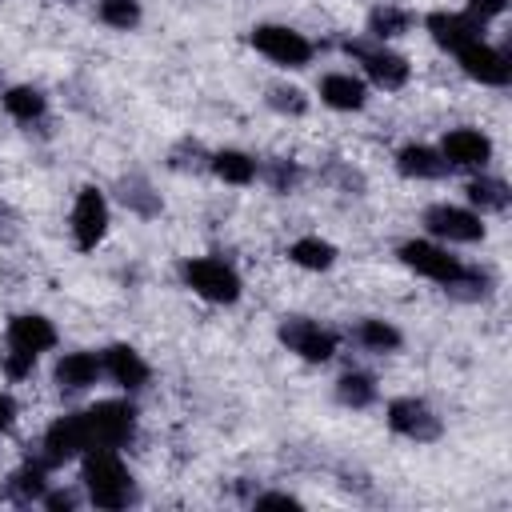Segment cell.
Wrapping results in <instances>:
<instances>
[{
    "label": "cell",
    "instance_id": "1",
    "mask_svg": "<svg viewBox=\"0 0 512 512\" xmlns=\"http://www.w3.org/2000/svg\"><path fill=\"white\" fill-rule=\"evenodd\" d=\"M84 480H88V492H92V504L96 508H124L128 496H132L128 472H124V464L108 448H96L84 460Z\"/></svg>",
    "mask_w": 512,
    "mask_h": 512
},
{
    "label": "cell",
    "instance_id": "2",
    "mask_svg": "<svg viewBox=\"0 0 512 512\" xmlns=\"http://www.w3.org/2000/svg\"><path fill=\"white\" fill-rule=\"evenodd\" d=\"M184 280L204 296V300H216V304H232L240 296V280L236 272L224 264V260H212V256H196L184 264Z\"/></svg>",
    "mask_w": 512,
    "mask_h": 512
},
{
    "label": "cell",
    "instance_id": "3",
    "mask_svg": "<svg viewBox=\"0 0 512 512\" xmlns=\"http://www.w3.org/2000/svg\"><path fill=\"white\" fill-rule=\"evenodd\" d=\"M84 420H88V436L96 448H116L132 436V408L120 400H100L96 408L84 412Z\"/></svg>",
    "mask_w": 512,
    "mask_h": 512
},
{
    "label": "cell",
    "instance_id": "4",
    "mask_svg": "<svg viewBox=\"0 0 512 512\" xmlns=\"http://www.w3.org/2000/svg\"><path fill=\"white\" fill-rule=\"evenodd\" d=\"M252 44H256V48H260L268 60L288 64V68H300V64L312 56V44H308L300 32L280 28V24H260V28L252 32Z\"/></svg>",
    "mask_w": 512,
    "mask_h": 512
},
{
    "label": "cell",
    "instance_id": "5",
    "mask_svg": "<svg viewBox=\"0 0 512 512\" xmlns=\"http://www.w3.org/2000/svg\"><path fill=\"white\" fill-rule=\"evenodd\" d=\"M400 256H404V264H408V268H416L420 276H428V280H440V284H456V280L464 276V264H460L456 256H448L444 248H436V244H424V240H412V244H404V248H400Z\"/></svg>",
    "mask_w": 512,
    "mask_h": 512
},
{
    "label": "cell",
    "instance_id": "6",
    "mask_svg": "<svg viewBox=\"0 0 512 512\" xmlns=\"http://www.w3.org/2000/svg\"><path fill=\"white\" fill-rule=\"evenodd\" d=\"M108 228V204L96 188H84L76 196V208H72V232H76V244L80 248H96V240L104 236Z\"/></svg>",
    "mask_w": 512,
    "mask_h": 512
},
{
    "label": "cell",
    "instance_id": "7",
    "mask_svg": "<svg viewBox=\"0 0 512 512\" xmlns=\"http://www.w3.org/2000/svg\"><path fill=\"white\" fill-rule=\"evenodd\" d=\"M44 448H48V460H68V456H76V452L92 448V436H88V420H84V412H76V416H60V420L48 428Z\"/></svg>",
    "mask_w": 512,
    "mask_h": 512
},
{
    "label": "cell",
    "instance_id": "8",
    "mask_svg": "<svg viewBox=\"0 0 512 512\" xmlns=\"http://www.w3.org/2000/svg\"><path fill=\"white\" fill-rule=\"evenodd\" d=\"M280 336H284V344L292 348V352H300L304 360H328L332 352H336V340H332V332H324V328H316L312 320H288L284 328H280Z\"/></svg>",
    "mask_w": 512,
    "mask_h": 512
},
{
    "label": "cell",
    "instance_id": "9",
    "mask_svg": "<svg viewBox=\"0 0 512 512\" xmlns=\"http://www.w3.org/2000/svg\"><path fill=\"white\" fill-rule=\"evenodd\" d=\"M456 56H460V64H464V72L472 80H480V84H508V60L496 48H488L484 40L464 44Z\"/></svg>",
    "mask_w": 512,
    "mask_h": 512
},
{
    "label": "cell",
    "instance_id": "10",
    "mask_svg": "<svg viewBox=\"0 0 512 512\" xmlns=\"http://www.w3.org/2000/svg\"><path fill=\"white\" fill-rule=\"evenodd\" d=\"M424 220H428V228H432L436 236H448V240H480V236H484L480 216H472V212H464V208L440 204V208H432Z\"/></svg>",
    "mask_w": 512,
    "mask_h": 512
},
{
    "label": "cell",
    "instance_id": "11",
    "mask_svg": "<svg viewBox=\"0 0 512 512\" xmlns=\"http://www.w3.org/2000/svg\"><path fill=\"white\" fill-rule=\"evenodd\" d=\"M388 424H392L396 432H404V436H416V440H428V436L440 432L436 416H432L428 404H420V400H396V404L388 408Z\"/></svg>",
    "mask_w": 512,
    "mask_h": 512
},
{
    "label": "cell",
    "instance_id": "12",
    "mask_svg": "<svg viewBox=\"0 0 512 512\" xmlns=\"http://www.w3.org/2000/svg\"><path fill=\"white\" fill-rule=\"evenodd\" d=\"M488 152H492V144H488V136H480L476 128H456V132L444 136V156H448L452 164H460V168L484 164Z\"/></svg>",
    "mask_w": 512,
    "mask_h": 512
},
{
    "label": "cell",
    "instance_id": "13",
    "mask_svg": "<svg viewBox=\"0 0 512 512\" xmlns=\"http://www.w3.org/2000/svg\"><path fill=\"white\" fill-rule=\"evenodd\" d=\"M8 340H12V348L36 356V352H44V348L56 344V328H52L44 316H16V320L8 324Z\"/></svg>",
    "mask_w": 512,
    "mask_h": 512
},
{
    "label": "cell",
    "instance_id": "14",
    "mask_svg": "<svg viewBox=\"0 0 512 512\" xmlns=\"http://www.w3.org/2000/svg\"><path fill=\"white\" fill-rule=\"evenodd\" d=\"M428 32H432V40L440 48H452V52H460L472 40H480V32H476V24L468 16H448V12H432L428 16Z\"/></svg>",
    "mask_w": 512,
    "mask_h": 512
},
{
    "label": "cell",
    "instance_id": "15",
    "mask_svg": "<svg viewBox=\"0 0 512 512\" xmlns=\"http://www.w3.org/2000/svg\"><path fill=\"white\" fill-rule=\"evenodd\" d=\"M104 364H108V372L116 376V384H124V388H140V384L148 380V364H144L140 352L128 348V344H112V348L104 352Z\"/></svg>",
    "mask_w": 512,
    "mask_h": 512
},
{
    "label": "cell",
    "instance_id": "16",
    "mask_svg": "<svg viewBox=\"0 0 512 512\" xmlns=\"http://www.w3.org/2000/svg\"><path fill=\"white\" fill-rule=\"evenodd\" d=\"M352 52H364V48H352ZM364 68L376 84L384 88H400L408 80V64L396 56V52H364Z\"/></svg>",
    "mask_w": 512,
    "mask_h": 512
},
{
    "label": "cell",
    "instance_id": "17",
    "mask_svg": "<svg viewBox=\"0 0 512 512\" xmlns=\"http://www.w3.org/2000/svg\"><path fill=\"white\" fill-rule=\"evenodd\" d=\"M320 96H324L332 108L352 112V108H360V104H364V84H360V80H352V76H344V72H332V76H324Z\"/></svg>",
    "mask_w": 512,
    "mask_h": 512
},
{
    "label": "cell",
    "instance_id": "18",
    "mask_svg": "<svg viewBox=\"0 0 512 512\" xmlns=\"http://www.w3.org/2000/svg\"><path fill=\"white\" fill-rule=\"evenodd\" d=\"M96 372H100V360H96L92 352H68V356L56 364V380H60L64 388H88V384L96 380Z\"/></svg>",
    "mask_w": 512,
    "mask_h": 512
},
{
    "label": "cell",
    "instance_id": "19",
    "mask_svg": "<svg viewBox=\"0 0 512 512\" xmlns=\"http://www.w3.org/2000/svg\"><path fill=\"white\" fill-rule=\"evenodd\" d=\"M400 172H404V176H440V172H444V160H440L432 148L412 144V148L400 152Z\"/></svg>",
    "mask_w": 512,
    "mask_h": 512
},
{
    "label": "cell",
    "instance_id": "20",
    "mask_svg": "<svg viewBox=\"0 0 512 512\" xmlns=\"http://www.w3.org/2000/svg\"><path fill=\"white\" fill-rule=\"evenodd\" d=\"M212 168H216V176L228 180V184H248V180L256 176V164H252L244 152H220V156L212 160Z\"/></svg>",
    "mask_w": 512,
    "mask_h": 512
},
{
    "label": "cell",
    "instance_id": "21",
    "mask_svg": "<svg viewBox=\"0 0 512 512\" xmlns=\"http://www.w3.org/2000/svg\"><path fill=\"white\" fill-rule=\"evenodd\" d=\"M332 256H336L332 244H324V240H316V236H304V240L292 244V260H296L300 268H328Z\"/></svg>",
    "mask_w": 512,
    "mask_h": 512
},
{
    "label": "cell",
    "instance_id": "22",
    "mask_svg": "<svg viewBox=\"0 0 512 512\" xmlns=\"http://www.w3.org/2000/svg\"><path fill=\"white\" fill-rule=\"evenodd\" d=\"M4 108H8L12 116H20V120H36V116L44 112V96H40L36 88H12V92L4 96Z\"/></svg>",
    "mask_w": 512,
    "mask_h": 512
},
{
    "label": "cell",
    "instance_id": "23",
    "mask_svg": "<svg viewBox=\"0 0 512 512\" xmlns=\"http://www.w3.org/2000/svg\"><path fill=\"white\" fill-rule=\"evenodd\" d=\"M372 396H376V388H372V380H368V376L348 372V376L340 380V400H344V404L364 408V404H372Z\"/></svg>",
    "mask_w": 512,
    "mask_h": 512
},
{
    "label": "cell",
    "instance_id": "24",
    "mask_svg": "<svg viewBox=\"0 0 512 512\" xmlns=\"http://www.w3.org/2000/svg\"><path fill=\"white\" fill-rule=\"evenodd\" d=\"M100 20L112 24V28H132L140 20V8H136V0H104L100 4Z\"/></svg>",
    "mask_w": 512,
    "mask_h": 512
},
{
    "label": "cell",
    "instance_id": "25",
    "mask_svg": "<svg viewBox=\"0 0 512 512\" xmlns=\"http://www.w3.org/2000/svg\"><path fill=\"white\" fill-rule=\"evenodd\" d=\"M468 196H472V204H480V208H504V204H508V192H504L500 180H472V184H468Z\"/></svg>",
    "mask_w": 512,
    "mask_h": 512
},
{
    "label": "cell",
    "instance_id": "26",
    "mask_svg": "<svg viewBox=\"0 0 512 512\" xmlns=\"http://www.w3.org/2000/svg\"><path fill=\"white\" fill-rule=\"evenodd\" d=\"M360 340L368 344V348H396L400 344V332L396 328H388L384 320H364V328H360Z\"/></svg>",
    "mask_w": 512,
    "mask_h": 512
},
{
    "label": "cell",
    "instance_id": "27",
    "mask_svg": "<svg viewBox=\"0 0 512 512\" xmlns=\"http://www.w3.org/2000/svg\"><path fill=\"white\" fill-rule=\"evenodd\" d=\"M404 28H408V16H404V12H396V8L372 12V32H376V36H396V32H404Z\"/></svg>",
    "mask_w": 512,
    "mask_h": 512
},
{
    "label": "cell",
    "instance_id": "28",
    "mask_svg": "<svg viewBox=\"0 0 512 512\" xmlns=\"http://www.w3.org/2000/svg\"><path fill=\"white\" fill-rule=\"evenodd\" d=\"M16 488H20V496H40V488H44V472H40V468H24V472L16 476Z\"/></svg>",
    "mask_w": 512,
    "mask_h": 512
},
{
    "label": "cell",
    "instance_id": "29",
    "mask_svg": "<svg viewBox=\"0 0 512 512\" xmlns=\"http://www.w3.org/2000/svg\"><path fill=\"white\" fill-rule=\"evenodd\" d=\"M32 360H36L32 352H20V348H16V352L4 360V368H8V376H16V380H20V376H28V372H32Z\"/></svg>",
    "mask_w": 512,
    "mask_h": 512
},
{
    "label": "cell",
    "instance_id": "30",
    "mask_svg": "<svg viewBox=\"0 0 512 512\" xmlns=\"http://www.w3.org/2000/svg\"><path fill=\"white\" fill-rule=\"evenodd\" d=\"M272 104H276V108H292V112L304 108V100H300L296 88H276V92H272Z\"/></svg>",
    "mask_w": 512,
    "mask_h": 512
},
{
    "label": "cell",
    "instance_id": "31",
    "mask_svg": "<svg viewBox=\"0 0 512 512\" xmlns=\"http://www.w3.org/2000/svg\"><path fill=\"white\" fill-rule=\"evenodd\" d=\"M468 4H472V12H476V16H500L508 0H468Z\"/></svg>",
    "mask_w": 512,
    "mask_h": 512
},
{
    "label": "cell",
    "instance_id": "32",
    "mask_svg": "<svg viewBox=\"0 0 512 512\" xmlns=\"http://www.w3.org/2000/svg\"><path fill=\"white\" fill-rule=\"evenodd\" d=\"M12 416H16V404H12V400H8L4 392H0V432H4L8 424H12Z\"/></svg>",
    "mask_w": 512,
    "mask_h": 512
},
{
    "label": "cell",
    "instance_id": "33",
    "mask_svg": "<svg viewBox=\"0 0 512 512\" xmlns=\"http://www.w3.org/2000/svg\"><path fill=\"white\" fill-rule=\"evenodd\" d=\"M292 504H296L292 496H264L260 500V508H292Z\"/></svg>",
    "mask_w": 512,
    "mask_h": 512
},
{
    "label": "cell",
    "instance_id": "34",
    "mask_svg": "<svg viewBox=\"0 0 512 512\" xmlns=\"http://www.w3.org/2000/svg\"><path fill=\"white\" fill-rule=\"evenodd\" d=\"M48 504H52V508H72V496H68V492H64V496H52V500H48Z\"/></svg>",
    "mask_w": 512,
    "mask_h": 512
}]
</instances>
